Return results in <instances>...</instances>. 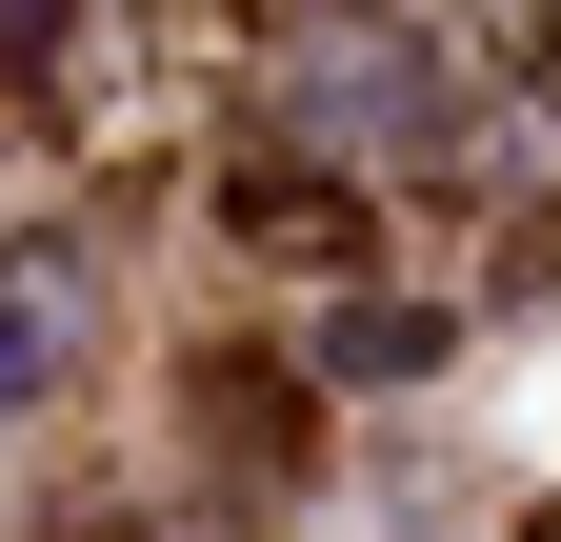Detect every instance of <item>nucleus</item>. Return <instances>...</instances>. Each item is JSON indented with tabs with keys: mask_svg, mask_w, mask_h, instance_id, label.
<instances>
[{
	"mask_svg": "<svg viewBox=\"0 0 561 542\" xmlns=\"http://www.w3.org/2000/svg\"><path fill=\"white\" fill-rule=\"evenodd\" d=\"M81 321H101V222H21L0 241V422L81 362Z\"/></svg>",
	"mask_w": 561,
	"mask_h": 542,
	"instance_id": "1",
	"label": "nucleus"
},
{
	"mask_svg": "<svg viewBox=\"0 0 561 542\" xmlns=\"http://www.w3.org/2000/svg\"><path fill=\"white\" fill-rule=\"evenodd\" d=\"M442 362H461V302H401V282H381V302H341V321H321V382H362V402L442 382Z\"/></svg>",
	"mask_w": 561,
	"mask_h": 542,
	"instance_id": "2",
	"label": "nucleus"
},
{
	"mask_svg": "<svg viewBox=\"0 0 561 542\" xmlns=\"http://www.w3.org/2000/svg\"><path fill=\"white\" fill-rule=\"evenodd\" d=\"M221 222H241V241H280V261H341V241H362L321 161H241V181H221Z\"/></svg>",
	"mask_w": 561,
	"mask_h": 542,
	"instance_id": "3",
	"label": "nucleus"
},
{
	"mask_svg": "<svg viewBox=\"0 0 561 542\" xmlns=\"http://www.w3.org/2000/svg\"><path fill=\"white\" fill-rule=\"evenodd\" d=\"M541 542H561V522H541Z\"/></svg>",
	"mask_w": 561,
	"mask_h": 542,
	"instance_id": "4",
	"label": "nucleus"
}]
</instances>
